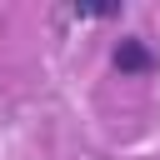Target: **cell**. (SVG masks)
<instances>
[{
	"label": "cell",
	"instance_id": "1",
	"mask_svg": "<svg viewBox=\"0 0 160 160\" xmlns=\"http://www.w3.org/2000/svg\"><path fill=\"white\" fill-rule=\"evenodd\" d=\"M110 65H115L120 75H150V70H155V50H150L145 40H135V35H125V40L115 45V55H110Z\"/></svg>",
	"mask_w": 160,
	"mask_h": 160
}]
</instances>
